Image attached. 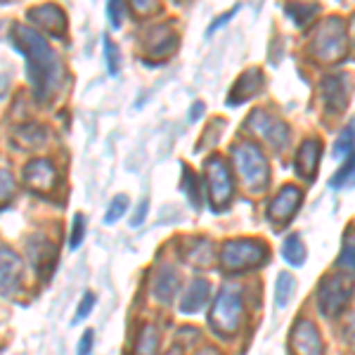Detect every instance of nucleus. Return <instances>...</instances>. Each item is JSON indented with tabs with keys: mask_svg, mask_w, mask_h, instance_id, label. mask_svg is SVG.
Here are the masks:
<instances>
[{
	"mask_svg": "<svg viewBox=\"0 0 355 355\" xmlns=\"http://www.w3.org/2000/svg\"><path fill=\"white\" fill-rule=\"evenodd\" d=\"M296 289V279L291 272H279L277 275V284H275V303L277 308H287L291 296H294Z\"/></svg>",
	"mask_w": 355,
	"mask_h": 355,
	"instance_id": "23",
	"label": "nucleus"
},
{
	"mask_svg": "<svg viewBox=\"0 0 355 355\" xmlns=\"http://www.w3.org/2000/svg\"><path fill=\"white\" fill-rule=\"evenodd\" d=\"M322 93H324V102L329 105V110L331 112H341L343 107H346V100H348L346 78H343V76H329V78H324Z\"/></svg>",
	"mask_w": 355,
	"mask_h": 355,
	"instance_id": "20",
	"label": "nucleus"
},
{
	"mask_svg": "<svg viewBox=\"0 0 355 355\" xmlns=\"http://www.w3.org/2000/svg\"><path fill=\"white\" fill-rule=\"evenodd\" d=\"M353 45H355V17H353Z\"/></svg>",
	"mask_w": 355,
	"mask_h": 355,
	"instance_id": "45",
	"label": "nucleus"
},
{
	"mask_svg": "<svg viewBox=\"0 0 355 355\" xmlns=\"http://www.w3.org/2000/svg\"><path fill=\"white\" fill-rule=\"evenodd\" d=\"M125 211H128V197H125V194H119V197H114L110 209H107L105 223H107V225H112V223H116L119 218H121Z\"/></svg>",
	"mask_w": 355,
	"mask_h": 355,
	"instance_id": "30",
	"label": "nucleus"
},
{
	"mask_svg": "<svg viewBox=\"0 0 355 355\" xmlns=\"http://www.w3.org/2000/svg\"><path fill=\"white\" fill-rule=\"evenodd\" d=\"M21 277H24V263L19 254H15L10 246H0V296L10 299L21 289Z\"/></svg>",
	"mask_w": 355,
	"mask_h": 355,
	"instance_id": "9",
	"label": "nucleus"
},
{
	"mask_svg": "<svg viewBox=\"0 0 355 355\" xmlns=\"http://www.w3.org/2000/svg\"><path fill=\"white\" fill-rule=\"evenodd\" d=\"M15 192H17V185H15V178L10 171L0 168V211L8 209L10 202L15 199Z\"/></svg>",
	"mask_w": 355,
	"mask_h": 355,
	"instance_id": "27",
	"label": "nucleus"
},
{
	"mask_svg": "<svg viewBox=\"0 0 355 355\" xmlns=\"http://www.w3.org/2000/svg\"><path fill=\"white\" fill-rule=\"evenodd\" d=\"M182 190H185V194L190 197V204L194 209L202 206V199H199L202 197V194H199V182H197V178H194L190 166H182Z\"/></svg>",
	"mask_w": 355,
	"mask_h": 355,
	"instance_id": "26",
	"label": "nucleus"
},
{
	"mask_svg": "<svg viewBox=\"0 0 355 355\" xmlns=\"http://www.w3.org/2000/svg\"><path fill=\"white\" fill-rule=\"evenodd\" d=\"M209 296H211L209 279H204V277L192 279L190 287L185 289V296H182V301H180V313H187V315L199 313L206 306Z\"/></svg>",
	"mask_w": 355,
	"mask_h": 355,
	"instance_id": "18",
	"label": "nucleus"
},
{
	"mask_svg": "<svg viewBox=\"0 0 355 355\" xmlns=\"http://www.w3.org/2000/svg\"><path fill=\"white\" fill-rule=\"evenodd\" d=\"M232 15H234V10H230V12H227L225 17H220V19H216V21H214V24H211V28H209V33H214V31H216V28H220V24H225V21H227V19H230V17H232Z\"/></svg>",
	"mask_w": 355,
	"mask_h": 355,
	"instance_id": "40",
	"label": "nucleus"
},
{
	"mask_svg": "<svg viewBox=\"0 0 355 355\" xmlns=\"http://www.w3.org/2000/svg\"><path fill=\"white\" fill-rule=\"evenodd\" d=\"M355 291V279L351 272H331L327 277H322L318 287V306L322 315L334 318L343 308L348 306V301L353 299Z\"/></svg>",
	"mask_w": 355,
	"mask_h": 355,
	"instance_id": "5",
	"label": "nucleus"
},
{
	"mask_svg": "<svg viewBox=\"0 0 355 355\" xmlns=\"http://www.w3.org/2000/svg\"><path fill=\"white\" fill-rule=\"evenodd\" d=\"M157 348H159V331L152 324H145L135 339L133 355H157Z\"/></svg>",
	"mask_w": 355,
	"mask_h": 355,
	"instance_id": "21",
	"label": "nucleus"
},
{
	"mask_svg": "<svg viewBox=\"0 0 355 355\" xmlns=\"http://www.w3.org/2000/svg\"><path fill=\"white\" fill-rule=\"evenodd\" d=\"M12 43L28 62V81H31L33 97L45 105L60 90L62 78H64L60 57L36 28L26 24H15Z\"/></svg>",
	"mask_w": 355,
	"mask_h": 355,
	"instance_id": "1",
	"label": "nucleus"
},
{
	"mask_svg": "<svg viewBox=\"0 0 355 355\" xmlns=\"http://www.w3.org/2000/svg\"><path fill=\"white\" fill-rule=\"evenodd\" d=\"M336 266L346 272L355 270V242H351V239L343 242V249H341V256H339V261H336Z\"/></svg>",
	"mask_w": 355,
	"mask_h": 355,
	"instance_id": "33",
	"label": "nucleus"
},
{
	"mask_svg": "<svg viewBox=\"0 0 355 355\" xmlns=\"http://www.w3.org/2000/svg\"><path fill=\"white\" fill-rule=\"evenodd\" d=\"M343 50H346V28H343L341 19H327L318 28V33H315V41H313L315 57L331 62V60H339Z\"/></svg>",
	"mask_w": 355,
	"mask_h": 355,
	"instance_id": "7",
	"label": "nucleus"
},
{
	"mask_svg": "<svg viewBox=\"0 0 355 355\" xmlns=\"http://www.w3.org/2000/svg\"><path fill=\"white\" fill-rule=\"evenodd\" d=\"M28 246V256H31V263L36 266L38 272L48 275L53 270V263H55V246L48 242L41 234H33L31 239L26 242Z\"/></svg>",
	"mask_w": 355,
	"mask_h": 355,
	"instance_id": "19",
	"label": "nucleus"
},
{
	"mask_svg": "<svg viewBox=\"0 0 355 355\" xmlns=\"http://www.w3.org/2000/svg\"><path fill=\"white\" fill-rule=\"evenodd\" d=\"M83 237H85V218L83 214H76L71 223V232H69V249H78L83 244Z\"/></svg>",
	"mask_w": 355,
	"mask_h": 355,
	"instance_id": "31",
	"label": "nucleus"
},
{
	"mask_svg": "<svg viewBox=\"0 0 355 355\" xmlns=\"http://www.w3.org/2000/svg\"><path fill=\"white\" fill-rule=\"evenodd\" d=\"M291 348L296 355H324V341L311 320H299L291 331Z\"/></svg>",
	"mask_w": 355,
	"mask_h": 355,
	"instance_id": "13",
	"label": "nucleus"
},
{
	"mask_svg": "<svg viewBox=\"0 0 355 355\" xmlns=\"http://www.w3.org/2000/svg\"><path fill=\"white\" fill-rule=\"evenodd\" d=\"M261 85H263V73L259 71V69H249V71L242 73L239 81L234 83L232 93L227 95V105L230 107L242 105V102H246L249 97H254L256 93H259Z\"/></svg>",
	"mask_w": 355,
	"mask_h": 355,
	"instance_id": "17",
	"label": "nucleus"
},
{
	"mask_svg": "<svg viewBox=\"0 0 355 355\" xmlns=\"http://www.w3.org/2000/svg\"><path fill=\"white\" fill-rule=\"evenodd\" d=\"M202 110H204V105H194V110H192V114H190V119H192V121L199 116V112H202Z\"/></svg>",
	"mask_w": 355,
	"mask_h": 355,
	"instance_id": "42",
	"label": "nucleus"
},
{
	"mask_svg": "<svg viewBox=\"0 0 355 355\" xmlns=\"http://www.w3.org/2000/svg\"><path fill=\"white\" fill-rule=\"evenodd\" d=\"M93 341H95V331L93 329H85L81 341H78V351L76 355H90V348H93Z\"/></svg>",
	"mask_w": 355,
	"mask_h": 355,
	"instance_id": "36",
	"label": "nucleus"
},
{
	"mask_svg": "<svg viewBox=\"0 0 355 355\" xmlns=\"http://www.w3.org/2000/svg\"><path fill=\"white\" fill-rule=\"evenodd\" d=\"M197 355H220V353L216 351V348H202V351H199Z\"/></svg>",
	"mask_w": 355,
	"mask_h": 355,
	"instance_id": "41",
	"label": "nucleus"
},
{
	"mask_svg": "<svg viewBox=\"0 0 355 355\" xmlns=\"http://www.w3.org/2000/svg\"><path fill=\"white\" fill-rule=\"evenodd\" d=\"M303 202V192L296 185H284L277 192V197L272 199L268 206V220L272 223V227H284L294 220L296 211Z\"/></svg>",
	"mask_w": 355,
	"mask_h": 355,
	"instance_id": "8",
	"label": "nucleus"
},
{
	"mask_svg": "<svg viewBox=\"0 0 355 355\" xmlns=\"http://www.w3.org/2000/svg\"><path fill=\"white\" fill-rule=\"evenodd\" d=\"M26 19L31 21L33 26L53 33L55 38H62L67 33V15H64V10L55 3H45V5L31 8L26 12Z\"/></svg>",
	"mask_w": 355,
	"mask_h": 355,
	"instance_id": "10",
	"label": "nucleus"
},
{
	"mask_svg": "<svg viewBox=\"0 0 355 355\" xmlns=\"http://www.w3.org/2000/svg\"><path fill=\"white\" fill-rule=\"evenodd\" d=\"M197 251H192V254H187V261H192L194 266H209V261H211V242L209 239H197Z\"/></svg>",
	"mask_w": 355,
	"mask_h": 355,
	"instance_id": "29",
	"label": "nucleus"
},
{
	"mask_svg": "<svg viewBox=\"0 0 355 355\" xmlns=\"http://www.w3.org/2000/svg\"><path fill=\"white\" fill-rule=\"evenodd\" d=\"M249 128L254 130L256 135H261L263 140H268L272 147H284L289 140V128L284 121L279 119H272L268 112H254L249 119Z\"/></svg>",
	"mask_w": 355,
	"mask_h": 355,
	"instance_id": "12",
	"label": "nucleus"
},
{
	"mask_svg": "<svg viewBox=\"0 0 355 355\" xmlns=\"http://www.w3.org/2000/svg\"><path fill=\"white\" fill-rule=\"evenodd\" d=\"M355 152V123L346 125L341 130L339 137H336V145H334V159L336 162H343Z\"/></svg>",
	"mask_w": 355,
	"mask_h": 355,
	"instance_id": "24",
	"label": "nucleus"
},
{
	"mask_svg": "<svg viewBox=\"0 0 355 355\" xmlns=\"http://www.w3.org/2000/svg\"><path fill=\"white\" fill-rule=\"evenodd\" d=\"M93 306H95V294H90V291H88V294H83L81 303H78L76 315H73V324L83 322V320L90 315V311H93Z\"/></svg>",
	"mask_w": 355,
	"mask_h": 355,
	"instance_id": "35",
	"label": "nucleus"
},
{
	"mask_svg": "<svg viewBox=\"0 0 355 355\" xmlns=\"http://www.w3.org/2000/svg\"><path fill=\"white\" fill-rule=\"evenodd\" d=\"M178 289H180V277L173 268H162L157 275H154V282H152V296L159 303L168 306L171 301L175 299Z\"/></svg>",
	"mask_w": 355,
	"mask_h": 355,
	"instance_id": "16",
	"label": "nucleus"
},
{
	"mask_svg": "<svg viewBox=\"0 0 355 355\" xmlns=\"http://www.w3.org/2000/svg\"><path fill=\"white\" fill-rule=\"evenodd\" d=\"M24 178L26 187L36 194H50L57 185V171L48 159H33L24 166Z\"/></svg>",
	"mask_w": 355,
	"mask_h": 355,
	"instance_id": "11",
	"label": "nucleus"
},
{
	"mask_svg": "<svg viewBox=\"0 0 355 355\" xmlns=\"http://www.w3.org/2000/svg\"><path fill=\"white\" fill-rule=\"evenodd\" d=\"M242 318H244V303L234 294L232 289H223L216 296L214 306L209 313V327L216 331L223 339H230L242 327Z\"/></svg>",
	"mask_w": 355,
	"mask_h": 355,
	"instance_id": "4",
	"label": "nucleus"
},
{
	"mask_svg": "<svg viewBox=\"0 0 355 355\" xmlns=\"http://www.w3.org/2000/svg\"><path fill=\"white\" fill-rule=\"evenodd\" d=\"M282 256L291 266H303V263H306V244H303V239L299 234H289V237L284 239Z\"/></svg>",
	"mask_w": 355,
	"mask_h": 355,
	"instance_id": "22",
	"label": "nucleus"
},
{
	"mask_svg": "<svg viewBox=\"0 0 355 355\" xmlns=\"http://www.w3.org/2000/svg\"><path fill=\"white\" fill-rule=\"evenodd\" d=\"M268 263V246L261 239H227L220 249V268L225 272H244Z\"/></svg>",
	"mask_w": 355,
	"mask_h": 355,
	"instance_id": "3",
	"label": "nucleus"
},
{
	"mask_svg": "<svg viewBox=\"0 0 355 355\" xmlns=\"http://www.w3.org/2000/svg\"><path fill=\"white\" fill-rule=\"evenodd\" d=\"M166 355H182V353H180V348H171V351L166 353Z\"/></svg>",
	"mask_w": 355,
	"mask_h": 355,
	"instance_id": "44",
	"label": "nucleus"
},
{
	"mask_svg": "<svg viewBox=\"0 0 355 355\" xmlns=\"http://www.w3.org/2000/svg\"><path fill=\"white\" fill-rule=\"evenodd\" d=\"M17 137H19V142L24 147H38V145H43V140H45V130L36 123H28L17 130Z\"/></svg>",
	"mask_w": 355,
	"mask_h": 355,
	"instance_id": "25",
	"label": "nucleus"
},
{
	"mask_svg": "<svg viewBox=\"0 0 355 355\" xmlns=\"http://www.w3.org/2000/svg\"><path fill=\"white\" fill-rule=\"evenodd\" d=\"M105 57H107V69H110V73L116 76L119 69H121V55H119L116 43L110 41V36H105Z\"/></svg>",
	"mask_w": 355,
	"mask_h": 355,
	"instance_id": "32",
	"label": "nucleus"
},
{
	"mask_svg": "<svg viewBox=\"0 0 355 355\" xmlns=\"http://www.w3.org/2000/svg\"><path fill=\"white\" fill-rule=\"evenodd\" d=\"M123 12H125V0H110L107 3V17L112 21V28H121Z\"/></svg>",
	"mask_w": 355,
	"mask_h": 355,
	"instance_id": "34",
	"label": "nucleus"
},
{
	"mask_svg": "<svg viewBox=\"0 0 355 355\" xmlns=\"http://www.w3.org/2000/svg\"><path fill=\"white\" fill-rule=\"evenodd\" d=\"M291 15H294V19L299 21V26H303L306 24L308 19H311V17L315 15V8H308V10H299V12H294V10H289Z\"/></svg>",
	"mask_w": 355,
	"mask_h": 355,
	"instance_id": "39",
	"label": "nucleus"
},
{
	"mask_svg": "<svg viewBox=\"0 0 355 355\" xmlns=\"http://www.w3.org/2000/svg\"><path fill=\"white\" fill-rule=\"evenodd\" d=\"M204 175H206V187H209L211 209L218 214V211L230 206L232 194H234L230 168H227V164L223 162L220 157H211L209 162L204 164Z\"/></svg>",
	"mask_w": 355,
	"mask_h": 355,
	"instance_id": "6",
	"label": "nucleus"
},
{
	"mask_svg": "<svg viewBox=\"0 0 355 355\" xmlns=\"http://www.w3.org/2000/svg\"><path fill=\"white\" fill-rule=\"evenodd\" d=\"M130 5L135 8V12L147 15V12H154V10H157L159 0H130Z\"/></svg>",
	"mask_w": 355,
	"mask_h": 355,
	"instance_id": "37",
	"label": "nucleus"
},
{
	"mask_svg": "<svg viewBox=\"0 0 355 355\" xmlns=\"http://www.w3.org/2000/svg\"><path fill=\"white\" fill-rule=\"evenodd\" d=\"M147 211H150V202H140V206L135 209V214H133V218H130V225L137 227V225H142V220H145V216H147Z\"/></svg>",
	"mask_w": 355,
	"mask_h": 355,
	"instance_id": "38",
	"label": "nucleus"
},
{
	"mask_svg": "<svg viewBox=\"0 0 355 355\" xmlns=\"http://www.w3.org/2000/svg\"><path fill=\"white\" fill-rule=\"evenodd\" d=\"M175 45H178V36L173 28L159 26V28H154V31H150V36H147V41H145V50L152 60H164V57H168L173 53Z\"/></svg>",
	"mask_w": 355,
	"mask_h": 355,
	"instance_id": "14",
	"label": "nucleus"
},
{
	"mask_svg": "<svg viewBox=\"0 0 355 355\" xmlns=\"http://www.w3.org/2000/svg\"><path fill=\"white\" fill-rule=\"evenodd\" d=\"M346 336H348V341H355V322L351 324V327H348Z\"/></svg>",
	"mask_w": 355,
	"mask_h": 355,
	"instance_id": "43",
	"label": "nucleus"
},
{
	"mask_svg": "<svg viewBox=\"0 0 355 355\" xmlns=\"http://www.w3.org/2000/svg\"><path fill=\"white\" fill-rule=\"evenodd\" d=\"M232 162L237 166V173L242 178L246 190L249 192L266 190L268 182H270V166H268V159L263 157V152L254 145V142L234 145Z\"/></svg>",
	"mask_w": 355,
	"mask_h": 355,
	"instance_id": "2",
	"label": "nucleus"
},
{
	"mask_svg": "<svg viewBox=\"0 0 355 355\" xmlns=\"http://www.w3.org/2000/svg\"><path fill=\"white\" fill-rule=\"evenodd\" d=\"M341 185H355V152L348 157L343 168L334 175V180H331V187H341Z\"/></svg>",
	"mask_w": 355,
	"mask_h": 355,
	"instance_id": "28",
	"label": "nucleus"
},
{
	"mask_svg": "<svg viewBox=\"0 0 355 355\" xmlns=\"http://www.w3.org/2000/svg\"><path fill=\"white\" fill-rule=\"evenodd\" d=\"M320 154H322V145L320 140H306L296 152V173L306 180H313L315 173H318L320 166Z\"/></svg>",
	"mask_w": 355,
	"mask_h": 355,
	"instance_id": "15",
	"label": "nucleus"
}]
</instances>
